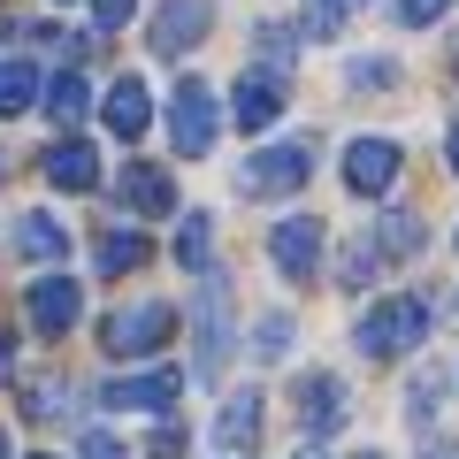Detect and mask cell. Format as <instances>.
Listing matches in <instances>:
<instances>
[{
  "label": "cell",
  "instance_id": "obj_1",
  "mask_svg": "<svg viewBox=\"0 0 459 459\" xmlns=\"http://www.w3.org/2000/svg\"><path fill=\"white\" fill-rule=\"evenodd\" d=\"M429 322H437V307H429L421 291H398V299H383V307H368V314H360L352 344H360L368 360H398V352L429 344Z\"/></svg>",
  "mask_w": 459,
  "mask_h": 459
},
{
  "label": "cell",
  "instance_id": "obj_2",
  "mask_svg": "<svg viewBox=\"0 0 459 459\" xmlns=\"http://www.w3.org/2000/svg\"><path fill=\"white\" fill-rule=\"evenodd\" d=\"M214 131H222V108H214V92L199 77L177 84V100H169V138H177L184 161H199V153L214 146Z\"/></svg>",
  "mask_w": 459,
  "mask_h": 459
},
{
  "label": "cell",
  "instance_id": "obj_3",
  "mask_svg": "<svg viewBox=\"0 0 459 459\" xmlns=\"http://www.w3.org/2000/svg\"><path fill=\"white\" fill-rule=\"evenodd\" d=\"M314 177V146H261L246 169H238V192H253V199H276V192H299V184Z\"/></svg>",
  "mask_w": 459,
  "mask_h": 459
},
{
  "label": "cell",
  "instance_id": "obj_4",
  "mask_svg": "<svg viewBox=\"0 0 459 459\" xmlns=\"http://www.w3.org/2000/svg\"><path fill=\"white\" fill-rule=\"evenodd\" d=\"M177 329V314L161 307V299H146V307H123V314H108V352L115 360H146V352H161V337Z\"/></svg>",
  "mask_w": 459,
  "mask_h": 459
},
{
  "label": "cell",
  "instance_id": "obj_5",
  "mask_svg": "<svg viewBox=\"0 0 459 459\" xmlns=\"http://www.w3.org/2000/svg\"><path fill=\"white\" fill-rule=\"evenodd\" d=\"M222 360H230V283L207 268L199 276V383L222 376Z\"/></svg>",
  "mask_w": 459,
  "mask_h": 459
},
{
  "label": "cell",
  "instance_id": "obj_6",
  "mask_svg": "<svg viewBox=\"0 0 459 459\" xmlns=\"http://www.w3.org/2000/svg\"><path fill=\"white\" fill-rule=\"evenodd\" d=\"M268 253H276V268L291 283H307L314 268H322V214H283L276 238H268Z\"/></svg>",
  "mask_w": 459,
  "mask_h": 459
},
{
  "label": "cell",
  "instance_id": "obj_7",
  "mask_svg": "<svg viewBox=\"0 0 459 459\" xmlns=\"http://www.w3.org/2000/svg\"><path fill=\"white\" fill-rule=\"evenodd\" d=\"M344 184H352V192H391L398 184V146L391 138H352V146H344Z\"/></svg>",
  "mask_w": 459,
  "mask_h": 459
},
{
  "label": "cell",
  "instance_id": "obj_8",
  "mask_svg": "<svg viewBox=\"0 0 459 459\" xmlns=\"http://www.w3.org/2000/svg\"><path fill=\"white\" fill-rule=\"evenodd\" d=\"M177 391H184V376L177 368H146V376H123V383H108V406H123V413H161V406H177Z\"/></svg>",
  "mask_w": 459,
  "mask_h": 459
},
{
  "label": "cell",
  "instance_id": "obj_9",
  "mask_svg": "<svg viewBox=\"0 0 459 459\" xmlns=\"http://www.w3.org/2000/svg\"><path fill=\"white\" fill-rule=\"evenodd\" d=\"M77 314H84V291H77L69 276H39V283H31V329H39V337L77 329Z\"/></svg>",
  "mask_w": 459,
  "mask_h": 459
},
{
  "label": "cell",
  "instance_id": "obj_10",
  "mask_svg": "<svg viewBox=\"0 0 459 459\" xmlns=\"http://www.w3.org/2000/svg\"><path fill=\"white\" fill-rule=\"evenodd\" d=\"M230 115H238V131H268V123L283 115V77H276V69H253V77H238Z\"/></svg>",
  "mask_w": 459,
  "mask_h": 459
},
{
  "label": "cell",
  "instance_id": "obj_11",
  "mask_svg": "<svg viewBox=\"0 0 459 459\" xmlns=\"http://www.w3.org/2000/svg\"><path fill=\"white\" fill-rule=\"evenodd\" d=\"M214 23V0H161V16H153V54H184L199 47V31Z\"/></svg>",
  "mask_w": 459,
  "mask_h": 459
},
{
  "label": "cell",
  "instance_id": "obj_12",
  "mask_svg": "<svg viewBox=\"0 0 459 459\" xmlns=\"http://www.w3.org/2000/svg\"><path fill=\"white\" fill-rule=\"evenodd\" d=\"M344 413H352V406H344V383L337 376H307V383H299V429H307V437H337Z\"/></svg>",
  "mask_w": 459,
  "mask_h": 459
},
{
  "label": "cell",
  "instance_id": "obj_13",
  "mask_svg": "<svg viewBox=\"0 0 459 459\" xmlns=\"http://www.w3.org/2000/svg\"><path fill=\"white\" fill-rule=\"evenodd\" d=\"M47 184L54 192H92L100 184V153L84 146V138H62V146L47 153Z\"/></svg>",
  "mask_w": 459,
  "mask_h": 459
},
{
  "label": "cell",
  "instance_id": "obj_14",
  "mask_svg": "<svg viewBox=\"0 0 459 459\" xmlns=\"http://www.w3.org/2000/svg\"><path fill=\"white\" fill-rule=\"evenodd\" d=\"M153 123V92H146V77H115V92H108V131L115 138H138Z\"/></svg>",
  "mask_w": 459,
  "mask_h": 459
},
{
  "label": "cell",
  "instance_id": "obj_15",
  "mask_svg": "<svg viewBox=\"0 0 459 459\" xmlns=\"http://www.w3.org/2000/svg\"><path fill=\"white\" fill-rule=\"evenodd\" d=\"M123 207H138V214H169L177 207V192H169V177L153 161H131L123 169Z\"/></svg>",
  "mask_w": 459,
  "mask_h": 459
},
{
  "label": "cell",
  "instance_id": "obj_16",
  "mask_svg": "<svg viewBox=\"0 0 459 459\" xmlns=\"http://www.w3.org/2000/svg\"><path fill=\"white\" fill-rule=\"evenodd\" d=\"M8 246H16L23 261H54V253L69 246V230L54 222V214H16V230H8Z\"/></svg>",
  "mask_w": 459,
  "mask_h": 459
},
{
  "label": "cell",
  "instance_id": "obj_17",
  "mask_svg": "<svg viewBox=\"0 0 459 459\" xmlns=\"http://www.w3.org/2000/svg\"><path fill=\"white\" fill-rule=\"evenodd\" d=\"M214 437H222L230 452H238V444L253 452V444H261V391H238V398H230L222 421H214Z\"/></svg>",
  "mask_w": 459,
  "mask_h": 459
},
{
  "label": "cell",
  "instance_id": "obj_18",
  "mask_svg": "<svg viewBox=\"0 0 459 459\" xmlns=\"http://www.w3.org/2000/svg\"><path fill=\"white\" fill-rule=\"evenodd\" d=\"M146 253H153V246L138 238V230H108L92 261H100V276H123V268H146Z\"/></svg>",
  "mask_w": 459,
  "mask_h": 459
},
{
  "label": "cell",
  "instance_id": "obj_19",
  "mask_svg": "<svg viewBox=\"0 0 459 459\" xmlns=\"http://www.w3.org/2000/svg\"><path fill=\"white\" fill-rule=\"evenodd\" d=\"M39 108V69L31 62H0V115Z\"/></svg>",
  "mask_w": 459,
  "mask_h": 459
},
{
  "label": "cell",
  "instance_id": "obj_20",
  "mask_svg": "<svg viewBox=\"0 0 459 459\" xmlns=\"http://www.w3.org/2000/svg\"><path fill=\"white\" fill-rule=\"evenodd\" d=\"M47 108H54V123H77V115L92 108V84H84L77 69H62V77L47 84Z\"/></svg>",
  "mask_w": 459,
  "mask_h": 459
},
{
  "label": "cell",
  "instance_id": "obj_21",
  "mask_svg": "<svg viewBox=\"0 0 459 459\" xmlns=\"http://www.w3.org/2000/svg\"><path fill=\"white\" fill-rule=\"evenodd\" d=\"M421 246V214H383L376 222V253H413Z\"/></svg>",
  "mask_w": 459,
  "mask_h": 459
},
{
  "label": "cell",
  "instance_id": "obj_22",
  "mask_svg": "<svg viewBox=\"0 0 459 459\" xmlns=\"http://www.w3.org/2000/svg\"><path fill=\"white\" fill-rule=\"evenodd\" d=\"M207 246H214V222H207V214H184V230H177V261H184V268H207Z\"/></svg>",
  "mask_w": 459,
  "mask_h": 459
},
{
  "label": "cell",
  "instance_id": "obj_23",
  "mask_svg": "<svg viewBox=\"0 0 459 459\" xmlns=\"http://www.w3.org/2000/svg\"><path fill=\"white\" fill-rule=\"evenodd\" d=\"M253 352H261V360H283V352H291V314H268V322L253 329Z\"/></svg>",
  "mask_w": 459,
  "mask_h": 459
},
{
  "label": "cell",
  "instance_id": "obj_24",
  "mask_svg": "<svg viewBox=\"0 0 459 459\" xmlns=\"http://www.w3.org/2000/svg\"><path fill=\"white\" fill-rule=\"evenodd\" d=\"M352 8H368V0H314V8H307V31H314V39L344 31V16H352Z\"/></svg>",
  "mask_w": 459,
  "mask_h": 459
},
{
  "label": "cell",
  "instance_id": "obj_25",
  "mask_svg": "<svg viewBox=\"0 0 459 459\" xmlns=\"http://www.w3.org/2000/svg\"><path fill=\"white\" fill-rule=\"evenodd\" d=\"M437 398H444V376H437V368H421V376H413V391H406L413 421H429V413H437Z\"/></svg>",
  "mask_w": 459,
  "mask_h": 459
},
{
  "label": "cell",
  "instance_id": "obj_26",
  "mask_svg": "<svg viewBox=\"0 0 459 459\" xmlns=\"http://www.w3.org/2000/svg\"><path fill=\"white\" fill-rule=\"evenodd\" d=\"M131 8H138V0H92V23H100V31H123Z\"/></svg>",
  "mask_w": 459,
  "mask_h": 459
},
{
  "label": "cell",
  "instance_id": "obj_27",
  "mask_svg": "<svg viewBox=\"0 0 459 459\" xmlns=\"http://www.w3.org/2000/svg\"><path fill=\"white\" fill-rule=\"evenodd\" d=\"M444 8H452V0H398V23H413V31H421V23H437Z\"/></svg>",
  "mask_w": 459,
  "mask_h": 459
},
{
  "label": "cell",
  "instance_id": "obj_28",
  "mask_svg": "<svg viewBox=\"0 0 459 459\" xmlns=\"http://www.w3.org/2000/svg\"><path fill=\"white\" fill-rule=\"evenodd\" d=\"M253 39H261V47H268V62L283 69V62H291V39H299V31H283V23H268V31H253Z\"/></svg>",
  "mask_w": 459,
  "mask_h": 459
},
{
  "label": "cell",
  "instance_id": "obj_29",
  "mask_svg": "<svg viewBox=\"0 0 459 459\" xmlns=\"http://www.w3.org/2000/svg\"><path fill=\"white\" fill-rule=\"evenodd\" d=\"M77 459H131V452H123V444H115V437H108V429H92V437H84V444H77Z\"/></svg>",
  "mask_w": 459,
  "mask_h": 459
},
{
  "label": "cell",
  "instance_id": "obj_30",
  "mask_svg": "<svg viewBox=\"0 0 459 459\" xmlns=\"http://www.w3.org/2000/svg\"><path fill=\"white\" fill-rule=\"evenodd\" d=\"M31 413H39V421H47V413H62V383H39V391H31Z\"/></svg>",
  "mask_w": 459,
  "mask_h": 459
},
{
  "label": "cell",
  "instance_id": "obj_31",
  "mask_svg": "<svg viewBox=\"0 0 459 459\" xmlns=\"http://www.w3.org/2000/svg\"><path fill=\"white\" fill-rule=\"evenodd\" d=\"M391 77H398L391 62H360V69H352V84H391Z\"/></svg>",
  "mask_w": 459,
  "mask_h": 459
},
{
  "label": "cell",
  "instance_id": "obj_32",
  "mask_svg": "<svg viewBox=\"0 0 459 459\" xmlns=\"http://www.w3.org/2000/svg\"><path fill=\"white\" fill-rule=\"evenodd\" d=\"M8 368H16V344H8V337H0V376H8Z\"/></svg>",
  "mask_w": 459,
  "mask_h": 459
},
{
  "label": "cell",
  "instance_id": "obj_33",
  "mask_svg": "<svg viewBox=\"0 0 459 459\" xmlns=\"http://www.w3.org/2000/svg\"><path fill=\"white\" fill-rule=\"evenodd\" d=\"M444 153H452V177H459V123H452V146H444Z\"/></svg>",
  "mask_w": 459,
  "mask_h": 459
},
{
  "label": "cell",
  "instance_id": "obj_34",
  "mask_svg": "<svg viewBox=\"0 0 459 459\" xmlns=\"http://www.w3.org/2000/svg\"><path fill=\"white\" fill-rule=\"evenodd\" d=\"M437 459H459V444H444V452H437Z\"/></svg>",
  "mask_w": 459,
  "mask_h": 459
},
{
  "label": "cell",
  "instance_id": "obj_35",
  "mask_svg": "<svg viewBox=\"0 0 459 459\" xmlns=\"http://www.w3.org/2000/svg\"><path fill=\"white\" fill-rule=\"evenodd\" d=\"M0 459H8V437H0Z\"/></svg>",
  "mask_w": 459,
  "mask_h": 459
},
{
  "label": "cell",
  "instance_id": "obj_36",
  "mask_svg": "<svg viewBox=\"0 0 459 459\" xmlns=\"http://www.w3.org/2000/svg\"><path fill=\"white\" fill-rule=\"evenodd\" d=\"M299 459H322V452H299Z\"/></svg>",
  "mask_w": 459,
  "mask_h": 459
},
{
  "label": "cell",
  "instance_id": "obj_37",
  "mask_svg": "<svg viewBox=\"0 0 459 459\" xmlns=\"http://www.w3.org/2000/svg\"><path fill=\"white\" fill-rule=\"evenodd\" d=\"M368 459H383V452H368Z\"/></svg>",
  "mask_w": 459,
  "mask_h": 459
}]
</instances>
